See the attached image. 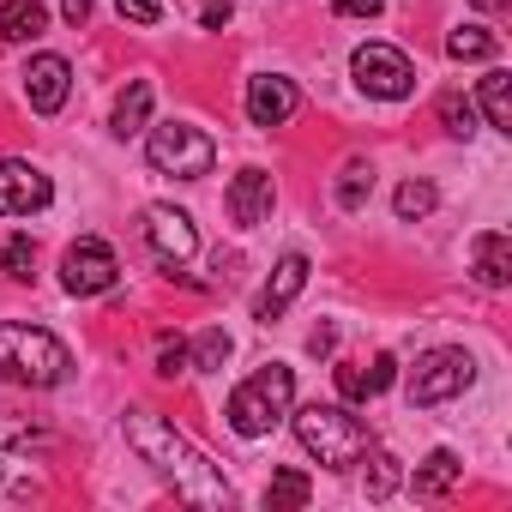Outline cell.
<instances>
[{"label": "cell", "mask_w": 512, "mask_h": 512, "mask_svg": "<svg viewBox=\"0 0 512 512\" xmlns=\"http://www.w3.org/2000/svg\"><path fill=\"white\" fill-rule=\"evenodd\" d=\"M470 272L482 290H506L512 284V235L506 229H482L470 247Z\"/></svg>", "instance_id": "cell-15"}, {"label": "cell", "mask_w": 512, "mask_h": 512, "mask_svg": "<svg viewBox=\"0 0 512 512\" xmlns=\"http://www.w3.org/2000/svg\"><path fill=\"white\" fill-rule=\"evenodd\" d=\"M37 440H43V428H37L31 416L0 410V446H7V452H19V446H37Z\"/></svg>", "instance_id": "cell-29"}, {"label": "cell", "mask_w": 512, "mask_h": 512, "mask_svg": "<svg viewBox=\"0 0 512 512\" xmlns=\"http://www.w3.org/2000/svg\"><path fill=\"white\" fill-rule=\"evenodd\" d=\"M61 284H67V296H109V290L121 284V260H115V247H109V241H97V235L73 241V247L61 253Z\"/></svg>", "instance_id": "cell-7"}, {"label": "cell", "mask_w": 512, "mask_h": 512, "mask_svg": "<svg viewBox=\"0 0 512 512\" xmlns=\"http://www.w3.org/2000/svg\"><path fill=\"white\" fill-rule=\"evenodd\" d=\"M392 380H398V362H392V356L344 362V368H338V392H344V404H368V398H380Z\"/></svg>", "instance_id": "cell-16"}, {"label": "cell", "mask_w": 512, "mask_h": 512, "mask_svg": "<svg viewBox=\"0 0 512 512\" xmlns=\"http://www.w3.org/2000/svg\"><path fill=\"white\" fill-rule=\"evenodd\" d=\"M43 31H49L43 0H7V7H0V43H37Z\"/></svg>", "instance_id": "cell-17"}, {"label": "cell", "mask_w": 512, "mask_h": 512, "mask_svg": "<svg viewBox=\"0 0 512 512\" xmlns=\"http://www.w3.org/2000/svg\"><path fill=\"white\" fill-rule=\"evenodd\" d=\"M332 350H338V332H332V326H320V332L308 338V356H332Z\"/></svg>", "instance_id": "cell-34"}, {"label": "cell", "mask_w": 512, "mask_h": 512, "mask_svg": "<svg viewBox=\"0 0 512 512\" xmlns=\"http://www.w3.org/2000/svg\"><path fill=\"white\" fill-rule=\"evenodd\" d=\"M434 199H440V193H434V181H404L392 205H398V217H404V223H416V217H428V211H434Z\"/></svg>", "instance_id": "cell-26"}, {"label": "cell", "mask_w": 512, "mask_h": 512, "mask_svg": "<svg viewBox=\"0 0 512 512\" xmlns=\"http://www.w3.org/2000/svg\"><path fill=\"white\" fill-rule=\"evenodd\" d=\"M127 446H133L187 506H229V500H235L229 476H223L169 416H157V410H127Z\"/></svg>", "instance_id": "cell-1"}, {"label": "cell", "mask_w": 512, "mask_h": 512, "mask_svg": "<svg viewBox=\"0 0 512 512\" xmlns=\"http://www.w3.org/2000/svg\"><path fill=\"white\" fill-rule=\"evenodd\" d=\"M368 193H374V163L350 157V163H344V175H338V205H344V211H362V205H368Z\"/></svg>", "instance_id": "cell-22"}, {"label": "cell", "mask_w": 512, "mask_h": 512, "mask_svg": "<svg viewBox=\"0 0 512 512\" xmlns=\"http://www.w3.org/2000/svg\"><path fill=\"white\" fill-rule=\"evenodd\" d=\"M145 115H151V85L133 79V85L121 91V103H115V139H133V133L145 127Z\"/></svg>", "instance_id": "cell-20"}, {"label": "cell", "mask_w": 512, "mask_h": 512, "mask_svg": "<svg viewBox=\"0 0 512 512\" xmlns=\"http://www.w3.org/2000/svg\"><path fill=\"white\" fill-rule=\"evenodd\" d=\"M187 362H193V368H223V362H229V332H217V326L199 332V344L187 350Z\"/></svg>", "instance_id": "cell-27"}, {"label": "cell", "mask_w": 512, "mask_h": 512, "mask_svg": "<svg viewBox=\"0 0 512 512\" xmlns=\"http://www.w3.org/2000/svg\"><path fill=\"white\" fill-rule=\"evenodd\" d=\"M157 374H163V380L187 374V344H181V338H157Z\"/></svg>", "instance_id": "cell-30"}, {"label": "cell", "mask_w": 512, "mask_h": 512, "mask_svg": "<svg viewBox=\"0 0 512 512\" xmlns=\"http://www.w3.org/2000/svg\"><path fill=\"white\" fill-rule=\"evenodd\" d=\"M55 199L49 175L25 157H0V217H31Z\"/></svg>", "instance_id": "cell-10"}, {"label": "cell", "mask_w": 512, "mask_h": 512, "mask_svg": "<svg viewBox=\"0 0 512 512\" xmlns=\"http://www.w3.org/2000/svg\"><path fill=\"white\" fill-rule=\"evenodd\" d=\"M482 115H488V127L512 133V73H506V67H494V73L482 79Z\"/></svg>", "instance_id": "cell-19"}, {"label": "cell", "mask_w": 512, "mask_h": 512, "mask_svg": "<svg viewBox=\"0 0 512 512\" xmlns=\"http://www.w3.org/2000/svg\"><path fill=\"white\" fill-rule=\"evenodd\" d=\"M470 380H476V362H470L464 350H428V356H416L404 392H410V404H446V398H458Z\"/></svg>", "instance_id": "cell-8"}, {"label": "cell", "mask_w": 512, "mask_h": 512, "mask_svg": "<svg viewBox=\"0 0 512 512\" xmlns=\"http://www.w3.org/2000/svg\"><path fill=\"white\" fill-rule=\"evenodd\" d=\"M229 217L241 223V229H253V223H266L272 217V199H278V187H272V175L266 169H241L235 181H229Z\"/></svg>", "instance_id": "cell-13"}, {"label": "cell", "mask_w": 512, "mask_h": 512, "mask_svg": "<svg viewBox=\"0 0 512 512\" xmlns=\"http://www.w3.org/2000/svg\"><path fill=\"white\" fill-rule=\"evenodd\" d=\"M308 290V260H302V253H284V260H278V272H272V284L260 290V302H253V320H260V326H272L296 296Z\"/></svg>", "instance_id": "cell-14"}, {"label": "cell", "mask_w": 512, "mask_h": 512, "mask_svg": "<svg viewBox=\"0 0 512 512\" xmlns=\"http://www.w3.org/2000/svg\"><path fill=\"white\" fill-rule=\"evenodd\" d=\"M115 13H121V19H133V25H157V19H163L157 0H115Z\"/></svg>", "instance_id": "cell-31"}, {"label": "cell", "mask_w": 512, "mask_h": 512, "mask_svg": "<svg viewBox=\"0 0 512 512\" xmlns=\"http://www.w3.org/2000/svg\"><path fill=\"white\" fill-rule=\"evenodd\" d=\"M67 91H73L67 55H31V67H25V97H31V109H37V115H55V109L67 103Z\"/></svg>", "instance_id": "cell-12"}, {"label": "cell", "mask_w": 512, "mask_h": 512, "mask_svg": "<svg viewBox=\"0 0 512 512\" xmlns=\"http://www.w3.org/2000/svg\"><path fill=\"white\" fill-rule=\"evenodd\" d=\"M440 121H446L452 139H470V133H476V103L458 97V91H446V97H440Z\"/></svg>", "instance_id": "cell-25"}, {"label": "cell", "mask_w": 512, "mask_h": 512, "mask_svg": "<svg viewBox=\"0 0 512 512\" xmlns=\"http://www.w3.org/2000/svg\"><path fill=\"white\" fill-rule=\"evenodd\" d=\"M145 241H151V253H157L169 272H181L193 253H199V229H193V217L175 211V205H151V211H145Z\"/></svg>", "instance_id": "cell-9"}, {"label": "cell", "mask_w": 512, "mask_h": 512, "mask_svg": "<svg viewBox=\"0 0 512 512\" xmlns=\"http://www.w3.org/2000/svg\"><path fill=\"white\" fill-rule=\"evenodd\" d=\"M464 476V464H458V452H428L422 464H416V476H410V488H416V500H434V494H446L452 482Z\"/></svg>", "instance_id": "cell-18"}, {"label": "cell", "mask_w": 512, "mask_h": 512, "mask_svg": "<svg viewBox=\"0 0 512 512\" xmlns=\"http://www.w3.org/2000/svg\"><path fill=\"white\" fill-rule=\"evenodd\" d=\"M398 476H404L398 458H392V452H374V458H368V500H386V494L398 488Z\"/></svg>", "instance_id": "cell-28"}, {"label": "cell", "mask_w": 512, "mask_h": 512, "mask_svg": "<svg viewBox=\"0 0 512 512\" xmlns=\"http://www.w3.org/2000/svg\"><path fill=\"white\" fill-rule=\"evenodd\" d=\"M296 103H302V91H296L290 79H278V73L247 79V121H253V127H284V121L296 115Z\"/></svg>", "instance_id": "cell-11"}, {"label": "cell", "mask_w": 512, "mask_h": 512, "mask_svg": "<svg viewBox=\"0 0 512 512\" xmlns=\"http://www.w3.org/2000/svg\"><path fill=\"white\" fill-rule=\"evenodd\" d=\"M494 49H500V37L482 31V25H458V31L446 37V55H452V61H494Z\"/></svg>", "instance_id": "cell-21"}, {"label": "cell", "mask_w": 512, "mask_h": 512, "mask_svg": "<svg viewBox=\"0 0 512 512\" xmlns=\"http://www.w3.org/2000/svg\"><path fill=\"white\" fill-rule=\"evenodd\" d=\"M61 13H67V25H73V31H85V19H91V0H61Z\"/></svg>", "instance_id": "cell-35"}, {"label": "cell", "mask_w": 512, "mask_h": 512, "mask_svg": "<svg viewBox=\"0 0 512 512\" xmlns=\"http://www.w3.org/2000/svg\"><path fill=\"white\" fill-rule=\"evenodd\" d=\"M332 13H338V19H380L386 0H332Z\"/></svg>", "instance_id": "cell-32"}, {"label": "cell", "mask_w": 512, "mask_h": 512, "mask_svg": "<svg viewBox=\"0 0 512 512\" xmlns=\"http://www.w3.org/2000/svg\"><path fill=\"white\" fill-rule=\"evenodd\" d=\"M350 73H356V85H362L368 97H380V103H404V97L416 91V67H410V55L392 49V43H362L356 61H350Z\"/></svg>", "instance_id": "cell-6"}, {"label": "cell", "mask_w": 512, "mask_h": 512, "mask_svg": "<svg viewBox=\"0 0 512 512\" xmlns=\"http://www.w3.org/2000/svg\"><path fill=\"white\" fill-rule=\"evenodd\" d=\"M314 500V482L302 476V470H278L272 476V488H266V506L278 512V506H308Z\"/></svg>", "instance_id": "cell-23"}, {"label": "cell", "mask_w": 512, "mask_h": 512, "mask_svg": "<svg viewBox=\"0 0 512 512\" xmlns=\"http://www.w3.org/2000/svg\"><path fill=\"white\" fill-rule=\"evenodd\" d=\"M31 266H37V241L31 235H7V241H0V272H7V278H31Z\"/></svg>", "instance_id": "cell-24"}, {"label": "cell", "mask_w": 512, "mask_h": 512, "mask_svg": "<svg viewBox=\"0 0 512 512\" xmlns=\"http://www.w3.org/2000/svg\"><path fill=\"white\" fill-rule=\"evenodd\" d=\"M290 404H296V374H290L284 362H266V368H253V374L229 392L223 416H229V428H235L241 440H266V434L290 416Z\"/></svg>", "instance_id": "cell-3"}, {"label": "cell", "mask_w": 512, "mask_h": 512, "mask_svg": "<svg viewBox=\"0 0 512 512\" xmlns=\"http://www.w3.org/2000/svg\"><path fill=\"white\" fill-rule=\"evenodd\" d=\"M296 440H302L308 458H320L326 470H350V464H362L368 446H374L368 422L350 416L344 404H308V410H296Z\"/></svg>", "instance_id": "cell-4"}, {"label": "cell", "mask_w": 512, "mask_h": 512, "mask_svg": "<svg viewBox=\"0 0 512 512\" xmlns=\"http://www.w3.org/2000/svg\"><path fill=\"white\" fill-rule=\"evenodd\" d=\"M145 157H151V169H157V175L199 181V175H211V163H217V145H211L199 127H187V121H163V127H151V139H145Z\"/></svg>", "instance_id": "cell-5"}, {"label": "cell", "mask_w": 512, "mask_h": 512, "mask_svg": "<svg viewBox=\"0 0 512 512\" xmlns=\"http://www.w3.org/2000/svg\"><path fill=\"white\" fill-rule=\"evenodd\" d=\"M229 13H235V0H205L199 25H205V31H223V25H229Z\"/></svg>", "instance_id": "cell-33"}, {"label": "cell", "mask_w": 512, "mask_h": 512, "mask_svg": "<svg viewBox=\"0 0 512 512\" xmlns=\"http://www.w3.org/2000/svg\"><path fill=\"white\" fill-rule=\"evenodd\" d=\"M73 374V356L55 332L43 326H25V320H0V380L13 386H31V392H49Z\"/></svg>", "instance_id": "cell-2"}]
</instances>
